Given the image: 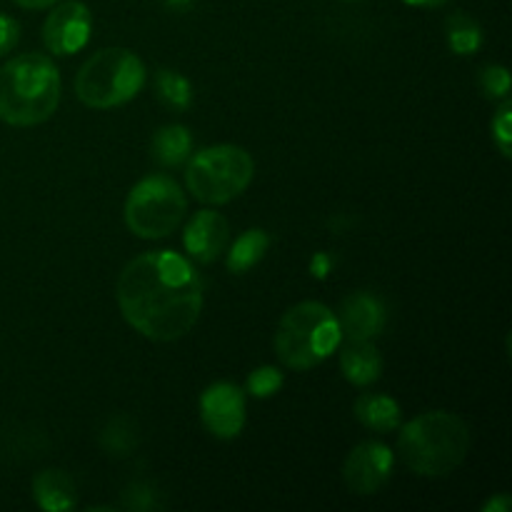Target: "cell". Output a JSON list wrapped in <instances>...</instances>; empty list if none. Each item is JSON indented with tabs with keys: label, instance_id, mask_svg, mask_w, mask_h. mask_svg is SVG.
I'll list each match as a JSON object with an SVG mask.
<instances>
[{
	"label": "cell",
	"instance_id": "cell-1",
	"mask_svg": "<svg viewBox=\"0 0 512 512\" xmlns=\"http://www.w3.org/2000/svg\"><path fill=\"white\" fill-rule=\"evenodd\" d=\"M115 293L130 328L155 343L183 338L203 310V280L193 263L173 250H153L130 260Z\"/></svg>",
	"mask_w": 512,
	"mask_h": 512
},
{
	"label": "cell",
	"instance_id": "cell-2",
	"mask_svg": "<svg viewBox=\"0 0 512 512\" xmlns=\"http://www.w3.org/2000/svg\"><path fill=\"white\" fill-rule=\"evenodd\" d=\"M58 65L40 53H23L0 68V120L15 128L40 125L58 110Z\"/></svg>",
	"mask_w": 512,
	"mask_h": 512
},
{
	"label": "cell",
	"instance_id": "cell-3",
	"mask_svg": "<svg viewBox=\"0 0 512 512\" xmlns=\"http://www.w3.org/2000/svg\"><path fill=\"white\" fill-rule=\"evenodd\" d=\"M398 450L415 475L445 478L468 458L470 430L455 413L433 410L405 425Z\"/></svg>",
	"mask_w": 512,
	"mask_h": 512
},
{
	"label": "cell",
	"instance_id": "cell-4",
	"mask_svg": "<svg viewBox=\"0 0 512 512\" xmlns=\"http://www.w3.org/2000/svg\"><path fill=\"white\" fill-rule=\"evenodd\" d=\"M343 343L338 315L323 303L293 305L275 330V353L285 368L310 370L328 360Z\"/></svg>",
	"mask_w": 512,
	"mask_h": 512
},
{
	"label": "cell",
	"instance_id": "cell-5",
	"mask_svg": "<svg viewBox=\"0 0 512 512\" xmlns=\"http://www.w3.org/2000/svg\"><path fill=\"white\" fill-rule=\"evenodd\" d=\"M145 85V65L133 50L105 48L90 55L75 78V95L83 105L110 110L130 103Z\"/></svg>",
	"mask_w": 512,
	"mask_h": 512
},
{
	"label": "cell",
	"instance_id": "cell-6",
	"mask_svg": "<svg viewBox=\"0 0 512 512\" xmlns=\"http://www.w3.org/2000/svg\"><path fill=\"white\" fill-rule=\"evenodd\" d=\"M255 163L240 145H213L193 155L185 168V185L205 205H225L253 183Z\"/></svg>",
	"mask_w": 512,
	"mask_h": 512
},
{
	"label": "cell",
	"instance_id": "cell-7",
	"mask_svg": "<svg viewBox=\"0 0 512 512\" xmlns=\"http://www.w3.org/2000/svg\"><path fill=\"white\" fill-rule=\"evenodd\" d=\"M188 200L170 175H148L130 188L125 200V225L143 240L168 238L183 223Z\"/></svg>",
	"mask_w": 512,
	"mask_h": 512
},
{
	"label": "cell",
	"instance_id": "cell-8",
	"mask_svg": "<svg viewBox=\"0 0 512 512\" xmlns=\"http://www.w3.org/2000/svg\"><path fill=\"white\" fill-rule=\"evenodd\" d=\"M93 28L88 5L80 0H65L55 5L43 23V43L53 55H70L85 48Z\"/></svg>",
	"mask_w": 512,
	"mask_h": 512
},
{
	"label": "cell",
	"instance_id": "cell-9",
	"mask_svg": "<svg viewBox=\"0 0 512 512\" xmlns=\"http://www.w3.org/2000/svg\"><path fill=\"white\" fill-rule=\"evenodd\" d=\"M393 450L383 443H360L350 450L343 465V480L350 493L375 495L393 475Z\"/></svg>",
	"mask_w": 512,
	"mask_h": 512
},
{
	"label": "cell",
	"instance_id": "cell-10",
	"mask_svg": "<svg viewBox=\"0 0 512 512\" xmlns=\"http://www.w3.org/2000/svg\"><path fill=\"white\" fill-rule=\"evenodd\" d=\"M200 418L215 438H238L245 428V393L233 383H213L200 395Z\"/></svg>",
	"mask_w": 512,
	"mask_h": 512
},
{
	"label": "cell",
	"instance_id": "cell-11",
	"mask_svg": "<svg viewBox=\"0 0 512 512\" xmlns=\"http://www.w3.org/2000/svg\"><path fill=\"white\" fill-rule=\"evenodd\" d=\"M228 240V220L220 213H215V210H200V213H195L193 220L185 225L183 243L195 263L208 265L213 263V260H218L220 255L225 253V248H228Z\"/></svg>",
	"mask_w": 512,
	"mask_h": 512
},
{
	"label": "cell",
	"instance_id": "cell-12",
	"mask_svg": "<svg viewBox=\"0 0 512 512\" xmlns=\"http://www.w3.org/2000/svg\"><path fill=\"white\" fill-rule=\"evenodd\" d=\"M385 305L370 293H353L340 305V333L348 340H373L383 333Z\"/></svg>",
	"mask_w": 512,
	"mask_h": 512
},
{
	"label": "cell",
	"instance_id": "cell-13",
	"mask_svg": "<svg viewBox=\"0 0 512 512\" xmlns=\"http://www.w3.org/2000/svg\"><path fill=\"white\" fill-rule=\"evenodd\" d=\"M340 370L348 383L368 388L383 373V358L370 340H348L340 350Z\"/></svg>",
	"mask_w": 512,
	"mask_h": 512
},
{
	"label": "cell",
	"instance_id": "cell-14",
	"mask_svg": "<svg viewBox=\"0 0 512 512\" xmlns=\"http://www.w3.org/2000/svg\"><path fill=\"white\" fill-rule=\"evenodd\" d=\"M355 418L365 425V428L375 430V433H393L398 430L400 418V405L395 403L393 398L388 395H378V393H365L355 400L353 405Z\"/></svg>",
	"mask_w": 512,
	"mask_h": 512
},
{
	"label": "cell",
	"instance_id": "cell-15",
	"mask_svg": "<svg viewBox=\"0 0 512 512\" xmlns=\"http://www.w3.org/2000/svg\"><path fill=\"white\" fill-rule=\"evenodd\" d=\"M33 495L48 512H65L75 508V485L63 470H43L33 480Z\"/></svg>",
	"mask_w": 512,
	"mask_h": 512
},
{
	"label": "cell",
	"instance_id": "cell-16",
	"mask_svg": "<svg viewBox=\"0 0 512 512\" xmlns=\"http://www.w3.org/2000/svg\"><path fill=\"white\" fill-rule=\"evenodd\" d=\"M193 135L185 125H165L153 138V158L165 168H178L190 158Z\"/></svg>",
	"mask_w": 512,
	"mask_h": 512
},
{
	"label": "cell",
	"instance_id": "cell-17",
	"mask_svg": "<svg viewBox=\"0 0 512 512\" xmlns=\"http://www.w3.org/2000/svg\"><path fill=\"white\" fill-rule=\"evenodd\" d=\"M270 248V235L265 230L253 228V230H245L243 235H238L228 253V270L233 273H245L250 270L253 265H258L263 260V255L268 253Z\"/></svg>",
	"mask_w": 512,
	"mask_h": 512
},
{
	"label": "cell",
	"instance_id": "cell-18",
	"mask_svg": "<svg viewBox=\"0 0 512 512\" xmlns=\"http://www.w3.org/2000/svg\"><path fill=\"white\" fill-rule=\"evenodd\" d=\"M445 38H448L453 53L470 55L478 53L480 45H483V30L468 13L458 10V13H453L445 20Z\"/></svg>",
	"mask_w": 512,
	"mask_h": 512
},
{
	"label": "cell",
	"instance_id": "cell-19",
	"mask_svg": "<svg viewBox=\"0 0 512 512\" xmlns=\"http://www.w3.org/2000/svg\"><path fill=\"white\" fill-rule=\"evenodd\" d=\"M155 88H158L160 100L168 108L175 110H188L193 103V85L185 75L175 73V70H158L155 75Z\"/></svg>",
	"mask_w": 512,
	"mask_h": 512
},
{
	"label": "cell",
	"instance_id": "cell-20",
	"mask_svg": "<svg viewBox=\"0 0 512 512\" xmlns=\"http://www.w3.org/2000/svg\"><path fill=\"white\" fill-rule=\"evenodd\" d=\"M103 448L108 450V455H115V458H123V455H130L138 445V435H135L133 423L128 418H115L110 420V425L105 428L103 438H100Z\"/></svg>",
	"mask_w": 512,
	"mask_h": 512
},
{
	"label": "cell",
	"instance_id": "cell-21",
	"mask_svg": "<svg viewBox=\"0 0 512 512\" xmlns=\"http://www.w3.org/2000/svg\"><path fill=\"white\" fill-rule=\"evenodd\" d=\"M280 388H283V373L270 368V365L253 370V375L248 378V393L253 395V398H270V395L278 393Z\"/></svg>",
	"mask_w": 512,
	"mask_h": 512
},
{
	"label": "cell",
	"instance_id": "cell-22",
	"mask_svg": "<svg viewBox=\"0 0 512 512\" xmlns=\"http://www.w3.org/2000/svg\"><path fill=\"white\" fill-rule=\"evenodd\" d=\"M480 88L488 98H508L510 73L505 65H488L480 75Z\"/></svg>",
	"mask_w": 512,
	"mask_h": 512
},
{
	"label": "cell",
	"instance_id": "cell-23",
	"mask_svg": "<svg viewBox=\"0 0 512 512\" xmlns=\"http://www.w3.org/2000/svg\"><path fill=\"white\" fill-rule=\"evenodd\" d=\"M493 138L498 143L503 158H510V143H512V103L505 98V103L500 105L498 113L493 118Z\"/></svg>",
	"mask_w": 512,
	"mask_h": 512
},
{
	"label": "cell",
	"instance_id": "cell-24",
	"mask_svg": "<svg viewBox=\"0 0 512 512\" xmlns=\"http://www.w3.org/2000/svg\"><path fill=\"white\" fill-rule=\"evenodd\" d=\"M125 508H133V510H150L155 508V495L153 488L143 483H135L125 490Z\"/></svg>",
	"mask_w": 512,
	"mask_h": 512
},
{
	"label": "cell",
	"instance_id": "cell-25",
	"mask_svg": "<svg viewBox=\"0 0 512 512\" xmlns=\"http://www.w3.org/2000/svg\"><path fill=\"white\" fill-rule=\"evenodd\" d=\"M20 38V25L15 23L8 15H0V55L10 53L18 45Z\"/></svg>",
	"mask_w": 512,
	"mask_h": 512
},
{
	"label": "cell",
	"instance_id": "cell-26",
	"mask_svg": "<svg viewBox=\"0 0 512 512\" xmlns=\"http://www.w3.org/2000/svg\"><path fill=\"white\" fill-rule=\"evenodd\" d=\"M510 505H512L510 495L503 493V495H498V498L488 500V503L483 505V512H510Z\"/></svg>",
	"mask_w": 512,
	"mask_h": 512
},
{
	"label": "cell",
	"instance_id": "cell-27",
	"mask_svg": "<svg viewBox=\"0 0 512 512\" xmlns=\"http://www.w3.org/2000/svg\"><path fill=\"white\" fill-rule=\"evenodd\" d=\"M13 3L25 10H45V8H53V5L60 3V0H13Z\"/></svg>",
	"mask_w": 512,
	"mask_h": 512
},
{
	"label": "cell",
	"instance_id": "cell-28",
	"mask_svg": "<svg viewBox=\"0 0 512 512\" xmlns=\"http://www.w3.org/2000/svg\"><path fill=\"white\" fill-rule=\"evenodd\" d=\"M165 5H168L170 10H178V13H185V10H190L195 5V0H163Z\"/></svg>",
	"mask_w": 512,
	"mask_h": 512
},
{
	"label": "cell",
	"instance_id": "cell-29",
	"mask_svg": "<svg viewBox=\"0 0 512 512\" xmlns=\"http://www.w3.org/2000/svg\"><path fill=\"white\" fill-rule=\"evenodd\" d=\"M403 3L415 5V8H440V5H445L448 0H403Z\"/></svg>",
	"mask_w": 512,
	"mask_h": 512
},
{
	"label": "cell",
	"instance_id": "cell-30",
	"mask_svg": "<svg viewBox=\"0 0 512 512\" xmlns=\"http://www.w3.org/2000/svg\"><path fill=\"white\" fill-rule=\"evenodd\" d=\"M328 263H330L328 255H318V258L313 260V265H310V268H313L318 275H325V268H328Z\"/></svg>",
	"mask_w": 512,
	"mask_h": 512
}]
</instances>
